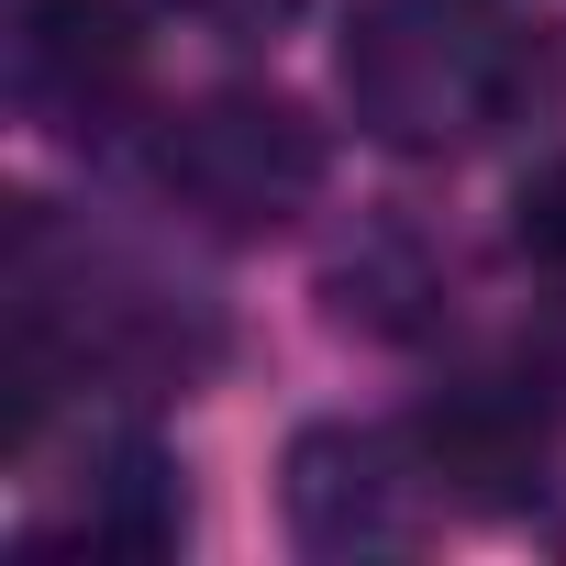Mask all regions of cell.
Here are the masks:
<instances>
[{"instance_id":"cell-1","label":"cell","mask_w":566,"mask_h":566,"mask_svg":"<svg viewBox=\"0 0 566 566\" xmlns=\"http://www.w3.org/2000/svg\"><path fill=\"white\" fill-rule=\"evenodd\" d=\"M345 101L378 145H478L522 101V45L478 0H367L345 34Z\"/></svg>"},{"instance_id":"cell-2","label":"cell","mask_w":566,"mask_h":566,"mask_svg":"<svg viewBox=\"0 0 566 566\" xmlns=\"http://www.w3.org/2000/svg\"><path fill=\"white\" fill-rule=\"evenodd\" d=\"M156 189L178 211H200L211 233H266L290 222L312 189H323V134L290 112V101H200L167 123L156 145Z\"/></svg>"},{"instance_id":"cell-3","label":"cell","mask_w":566,"mask_h":566,"mask_svg":"<svg viewBox=\"0 0 566 566\" xmlns=\"http://www.w3.org/2000/svg\"><path fill=\"white\" fill-rule=\"evenodd\" d=\"M23 78L34 101L101 123L145 90V34H134V0H34L23 12Z\"/></svg>"},{"instance_id":"cell-4","label":"cell","mask_w":566,"mask_h":566,"mask_svg":"<svg viewBox=\"0 0 566 566\" xmlns=\"http://www.w3.org/2000/svg\"><path fill=\"white\" fill-rule=\"evenodd\" d=\"M167 12H189V23L222 34V45H266V34L301 23V0H167Z\"/></svg>"},{"instance_id":"cell-5","label":"cell","mask_w":566,"mask_h":566,"mask_svg":"<svg viewBox=\"0 0 566 566\" xmlns=\"http://www.w3.org/2000/svg\"><path fill=\"white\" fill-rule=\"evenodd\" d=\"M522 255L566 277V167H544V178L522 189Z\"/></svg>"}]
</instances>
